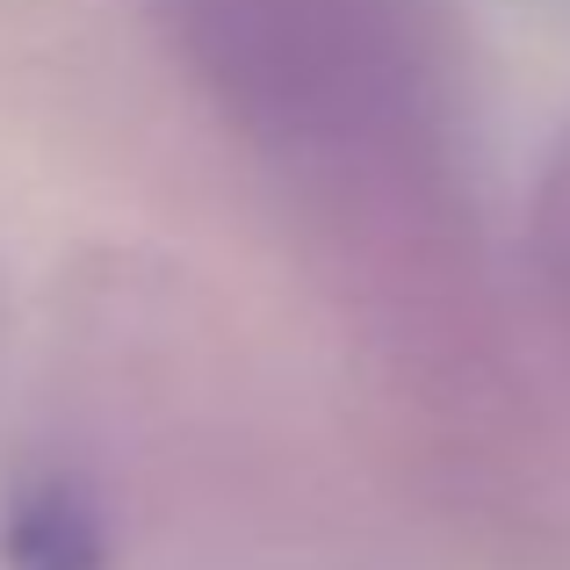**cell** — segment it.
Instances as JSON below:
<instances>
[{
    "mask_svg": "<svg viewBox=\"0 0 570 570\" xmlns=\"http://www.w3.org/2000/svg\"><path fill=\"white\" fill-rule=\"evenodd\" d=\"M0 557H8V570H101L109 563L101 513L72 484H29L8 505Z\"/></svg>",
    "mask_w": 570,
    "mask_h": 570,
    "instance_id": "cell-1",
    "label": "cell"
}]
</instances>
